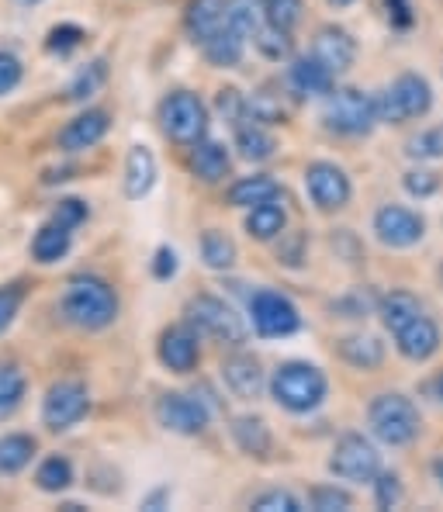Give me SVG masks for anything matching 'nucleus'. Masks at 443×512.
<instances>
[{
	"instance_id": "f257e3e1",
	"label": "nucleus",
	"mask_w": 443,
	"mask_h": 512,
	"mask_svg": "<svg viewBox=\"0 0 443 512\" xmlns=\"http://www.w3.org/2000/svg\"><path fill=\"white\" fill-rule=\"evenodd\" d=\"M59 315H63V322L84 329V333H101L118 319V295L101 277L80 274L66 284L63 298H59Z\"/></svg>"
},
{
	"instance_id": "f03ea898",
	"label": "nucleus",
	"mask_w": 443,
	"mask_h": 512,
	"mask_svg": "<svg viewBox=\"0 0 443 512\" xmlns=\"http://www.w3.org/2000/svg\"><path fill=\"white\" fill-rule=\"evenodd\" d=\"M329 381L326 374L315 364H305V360H288L274 371L270 378V395L281 409L295 412V416H305V412L319 409L326 402Z\"/></svg>"
},
{
	"instance_id": "7ed1b4c3",
	"label": "nucleus",
	"mask_w": 443,
	"mask_h": 512,
	"mask_svg": "<svg viewBox=\"0 0 443 512\" xmlns=\"http://www.w3.org/2000/svg\"><path fill=\"white\" fill-rule=\"evenodd\" d=\"M163 135L177 146H198L208 132V108L191 90H170L160 104Z\"/></svg>"
},
{
	"instance_id": "20e7f679",
	"label": "nucleus",
	"mask_w": 443,
	"mask_h": 512,
	"mask_svg": "<svg viewBox=\"0 0 443 512\" xmlns=\"http://www.w3.org/2000/svg\"><path fill=\"white\" fill-rule=\"evenodd\" d=\"M374 104H378V122L402 125L409 118H423L433 108V87L419 73H402L392 87L374 97Z\"/></svg>"
},
{
	"instance_id": "39448f33",
	"label": "nucleus",
	"mask_w": 443,
	"mask_h": 512,
	"mask_svg": "<svg viewBox=\"0 0 443 512\" xmlns=\"http://www.w3.org/2000/svg\"><path fill=\"white\" fill-rule=\"evenodd\" d=\"M184 315H187V326L198 336H212V340H219L225 346H239L246 340V322L236 315V308L225 305V301L215 295L191 298Z\"/></svg>"
},
{
	"instance_id": "423d86ee",
	"label": "nucleus",
	"mask_w": 443,
	"mask_h": 512,
	"mask_svg": "<svg viewBox=\"0 0 443 512\" xmlns=\"http://www.w3.org/2000/svg\"><path fill=\"white\" fill-rule=\"evenodd\" d=\"M367 419L374 436L388 447H405L419 433V412L405 395H378L367 409Z\"/></svg>"
},
{
	"instance_id": "0eeeda50",
	"label": "nucleus",
	"mask_w": 443,
	"mask_h": 512,
	"mask_svg": "<svg viewBox=\"0 0 443 512\" xmlns=\"http://www.w3.org/2000/svg\"><path fill=\"white\" fill-rule=\"evenodd\" d=\"M378 122V104L357 87H340L326 101V125L340 135H367Z\"/></svg>"
},
{
	"instance_id": "6e6552de",
	"label": "nucleus",
	"mask_w": 443,
	"mask_h": 512,
	"mask_svg": "<svg viewBox=\"0 0 443 512\" xmlns=\"http://www.w3.org/2000/svg\"><path fill=\"white\" fill-rule=\"evenodd\" d=\"M90 412V391L87 384L66 378V381H56L42 398V426L49 433H66L73 429Z\"/></svg>"
},
{
	"instance_id": "1a4fd4ad",
	"label": "nucleus",
	"mask_w": 443,
	"mask_h": 512,
	"mask_svg": "<svg viewBox=\"0 0 443 512\" xmlns=\"http://www.w3.org/2000/svg\"><path fill=\"white\" fill-rule=\"evenodd\" d=\"M250 315L253 329L264 340H284V336H295L302 329V315L291 305V298H284L281 291H257L250 298Z\"/></svg>"
},
{
	"instance_id": "9d476101",
	"label": "nucleus",
	"mask_w": 443,
	"mask_h": 512,
	"mask_svg": "<svg viewBox=\"0 0 443 512\" xmlns=\"http://www.w3.org/2000/svg\"><path fill=\"white\" fill-rule=\"evenodd\" d=\"M329 471L343 481L364 485V481H374L381 474V454L371 440H364V436H357V433H347L336 443L333 457H329Z\"/></svg>"
},
{
	"instance_id": "9b49d317",
	"label": "nucleus",
	"mask_w": 443,
	"mask_h": 512,
	"mask_svg": "<svg viewBox=\"0 0 443 512\" xmlns=\"http://www.w3.org/2000/svg\"><path fill=\"white\" fill-rule=\"evenodd\" d=\"M305 191H309L312 205L319 212H340V208H347L354 187H350V177L336 163L319 160L309 163V170H305Z\"/></svg>"
},
{
	"instance_id": "f8f14e48",
	"label": "nucleus",
	"mask_w": 443,
	"mask_h": 512,
	"mask_svg": "<svg viewBox=\"0 0 443 512\" xmlns=\"http://www.w3.org/2000/svg\"><path fill=\"white\" fill-rule=\"evenodd\" d=\"M156 419H160V426L170 429V433L198 436L201 429L208 426L212 412H208V405L201 402V398L184 395V391H167V395H160V402H156Z\"/></svg>"
},
{
	"instance_id": "ddd939ff",
	"label": "nucleus",
	"mask_w": 443,
	"mask_h": 512,
	"mask_svg": "<svg viewBox=\"0 0 443 512\" xmlns=\"http://www.w3.org/2000/svg\"><path fill=\"white\" fill-rule=\"evenodd\" d=\"M423 232H426V222L412 212V208L385 205L374 215V236L385 246H392V250H409V246H416L419 239H423Z\"/></svg>"
},
{
	"instance_id": "4468645a",
	"label": "nucleus",
	"mask_w": 443,
	"mask_h": 512,
	"mask_svg": "<svg viewBox=\"0 0 443 512\" xmlns=\"http://www.w3.org/2000/svg\"><path fill=\"white\" fill-rule=\"evenodd\" d=\"M108 128H111V115H108V111L87 108V111H80L73 122H66L63 128H59L56 146H59V153H66V156L87 153V149H94L97 142L108 135Z\"/></svg>"
},
{
	"instance_id": "2eb2a0df",
	"label": "nucleus",
	"mask_w": 443,
	"mask_h": 512,
	"mask_svg": "<svg viewBox=\"0 0 443 512\" xmlns=\"http://www.w3.org/2000/svg\"><path fill=\"white\" fill-rule=\"evenodd\" d=\"M160 364L174 374H191L201 360V346H198V333L191 326H174L160 336Z\"/></svg>"
},
{
	"instance_id": "dca6fc26",
	"label": "nucleus",
	"mask_w": 443,
	"mask_h": 512,
	"mask_svg": "<svg viewBox=\"0 0 443 512\" xmlns=\"http://www.w3.org/2000/svg\"><path fill=\"white\" fill-rule=\"evenodd\" d=\"M312 56L319 59L326 70L347 73L357 59V42H354V35L343 32V28H336V25L319 28V32H315V42H312Z\"/></svg>"
},
{
	"instance_id": "f3484780",
	"label": "nucleus",
	"mask_w": 443,
	"mask_h": 512,
	"mask_svg": "<svg viewBox=\"0 0 443 512\" xmlns=\"http://www.w3.org/2000/svg\"><path fill=\"white\" fill-rule=\"evenodd\" d=\"M222 381L236 398L253 402V398L264 391V371H260V360L250 357V353H236V357L222 360Z\"/></svg>"
},
{
	"instance_id": "a211bd4d",
	"label": "nucleus",
	"mask_w": 443,
	"mask_h": 512,
	"mask_svg": "<svg viewBox=\"0 0 443 512\" xmlns=\"http://www.w3.org/2000/svg\"><path fill=\"white\" fill-rule=\"evenodd\" d=\"M225 25H229V0H191L187 4L184 28L198 45H205Z\"/></svg>"
},
{
	"instance_id": "6ab92c4d",
	"label": "nucleus",
	"mask_w": 443,
	"mask_h": 512,
	"mask_svg": "<svg viewBox=\"0 0 443 512\" xmlns=\"http://www.w3.org/2000/svg\"><path fill=\"white\" fill-rule=\"evenodd\" d=\"M156 177H160V167H156V156L149 153L146 146H132L129 156H125V198L129 201H142L149 191L156 187Z\"/></svg>"
},
{
	"instance_id": "aec40b11",
	"label": "nucleus",
	"mask_w": 443,
	"mask_h": 512,
	"mask_svg": "<svg viewBox=\"0 0 443 512\" xmlns=\"http://www.w3.org/2000/svg\"><path fill=\"white\" fill-rule=\"evenodd\" d=\"M395 343H399L402 357L423 364V360H430L433 353L440 350V329H437V322H433V319L419 315V319L409 322L402 333H395Z\"/></svg>"
},
{
	"instance_id": "412c9836",
	"label": "nucleus",
	"mask_w": 443,
	"mask_h": 512,
	"mask_svg": "<svg viewBox=\"0 0 443 512\" xmlns=\"http://www.w3.org/2000/svg\"><path fill=\"white\" fill-rule=\"evenodd\" d=\"M333 80L336 73L326 70L315 56H302L291 63L288 70V87L302 97H319V94H333Z\"/></svg>"
},
{
	"instance_id": "4be33fe9",
	"label": "nucleus",
	"mask_w": 443,
	"mask_h": 512,
	"mask_svg": "<svg viewBox=\"0 0 443 512\" xmlns=\"http://www.w3.org/2000/svg\"><path fill=\"white\" fill-rule=\"evenodd\" d=\"M70 250H73V229L63 222H56V218H49V222L32 236V260L42 263V267L66 260Z\"/></svg>"
},
{
	"instance_id": "5701e85b",
	"label": "nucleus",
	"mask_w": 443,
	"mask_h": 512,
	"mask_svg": "<svg viewBox=\"0 0 443 512\" xmlns=\"http://www.w3.org/2000/svg\"><path fill=\"white\" fill-rule=\"evenodd\" d=\"M232 160L229 149L215 139H201L198 146H191V173L205 184H219V180L229 173Z\"/></svg>"
},
{
	"instance_id": "b1692460",
	"label": "nucleus",
	"mask_w": 443,
	"mask_h": 512,
	"mask_svg": "<svg viewBox=\"0 0 443 512\" xmlns=\"http://www.w3.org/2000/svg\"><path fill=\"white\" fill-rule=\"evenodd\" d=\"M281 198V184L274 177H243L229 187V205L236 208H257V205H267V201H277Z\"/></svg>"
},
{
	"instance_id": "393cba45",
	"label": "nucleus",
	"mask_w": 443,
	"mask_h": 512,
	"mask_svg": "<svg viewBox=\"0 0 443 512\" xmlns=\"http://www.w3.org/2000/svg\"><path fill=\"white\" fill-rule=\"evenodd\" d=\"M236 149L243 160L250 163H264L274 156L277 149V139L267 132L264 122H239L236 125Z\"/></svg>"
},
{
	"instance_id": "a878e982",
	"label": "nucleus",
	"mask_w": 443,
	"mask_h": 512,
	"mask_svg": "<svg viewBox=\"0 0 443 512\" xmlns=\"http://www.w3.org/2000/svg\"><path fill=\"white\" fill-rule=\"evenodd\" d=\"M243 42L246 39L236 32V28L225 25L205 45H201V52H205V59L212 66H219V70H232V66H239V59H243Z\"/></svg>"
},
{
	"instance_id": "bb28decb",
	"label": "nucleus",
	"mask_w": 443,
	"mask_h": 512,
	"mask_svg": "<svg viewBox=\"0 0 443 512\" xmlns=\"http://www.w3.org/2000/svg\"><path fill=\"white\" fill-rule=\"evenodd\" d=\"M232 440H236V447L243 450V454H250V457H267L270 447H274L267 423H264V419H257V416L232 419Z\"/></svg>"
},
{
	"instance_id": "cd10ccee",
	"label": "nucleus",
	"mask_w": 443,
	"mask_h": 512,
	"mask_svg": "<svg viewBox=\"0 0 443 512\" xmlns=\"http://www.w3.org/2000/svg\"><path fill=\"white\" fill-rule=\"evenodd\" d=\"M35 450H39V443H35V436H28V433L0 436V474H4V478L21 474L28 464H32Z\"/></svg>"
},
{
	"instance_id": "c85d7f7f",
	"label": "nucleus",
	"mask_w": 443,
	"mask_h": 512,
	"mask_svg": "<svg viewBox=\"0 0 443 512\" xmlns=\"http://www.w3.org/2000/svg\"><path fill=\"white\" fill-rule=\"evenodd\" d=\"M340 357L357 371H374L385 360V343L378 336H343L340 340Z\"/></svg>"
},
{
	"instance_id": "c756f323",
	"label": "nucleus",
	"mask_w": 443,
	"mask_h": 512,
	"mask_svg": "<svg viewBox=\"0 0 443 512\" xmlns=\"http://www.w3.org/2000/svg\"><path fill=\"white\" fill-rule=\"evenodd\" d=\"M284 229H288V212H284L277 201H267V205L250 208V215H246V232H250L253 239H260V243L277 239Z\"/></svg>"
},
{
	"instance_id": "7c9ffc66",
	"label": "nucleus",
	"mask_w": 443,
	"mask_h": 512,
	"mask_svg": "<svg viewBox=\"0 0 443 512\" xmlns=\"http://www.w3.org/2000/svg\"><path fill=\"white\" fill-rule=\"evenodd\" d=\"M28 395V378L18 364H0V423L14 416L21 409Z\"/></svg>"
},
{
	"instance_id": "2f4dec72",
	"label": "nucleus",
	"mask_w": 443,
	"mask_h": 512,
	"mask_svg": "<svg viewBox=\"0 0 443 512\" xmlns=\"http://www.w3.org/2000/svg\"><path fill=\"white\" fill-rule=\"evenodd\" d=\"M419 315H423V305H419L409 291H392V295L381 298V322H385V329H392V333H402Z\"/></svg>"
},
{
	"instance_id": "473e14b6",
	"label": "nucleus",
	"mask_w": 443,
	"mask_h": 512,
	"mask_svg": "<svg viewBox=\"0 0 443 512\" xmlns=\"http://www.w3.org/2000/svg\"><path fill=\"white\" fill-rule=\"evenodd\" d=\"M229 25L243 39H257L260 28L267 25V4L264 0H229Z\"/></svg>"
},
{
	"instance_id": "72a5a7b5",
	"label": "nucleus",
	"mask_w": 443,
	"mask_h": 512,
	"mask_svg": "<svg viewBox=\"0 0 443 512\" xmlns=\"http://www.w3.org/2000/svg\"><path fill=\"white\" fill-rule=\"evenodd\" d=\"M104 84H108V59H90L84 70H80L77 77L70 80V87H66V101L84 104V101H90V97H94Z\"/></svg>"
},
{
	"instance_id": "f704fd0d",
	"label": "nucleus",
	"mask_w": 443,
	"mask_h": 512,
	"mask_svg": "<svg viewBox=\"0 0 443 512\" xmlns=\"http://www.w3.org/2000/svg\"><path fill=\"white\" fill-rule=\"evenodd\" d=\"M73 485V464L66 461L63 454H52L35 468V488L39 492H49V495H59Z\"/></svg>"
},
{
	"instance_id": "c9c22d12",
	"label": "nucleus",
	"mask_w": 443,
	"mask_h": 512,
	"mask_svg": "<svg viewBox=\"0 0 443 512\" xmlns=\"http://www.w3.org/2000/svg\"><path fill=\"white\" fill-rule=\"evenodd\" d=\"M201 260L212 270H229L236 263V243L222 229H205L201 232Z\"/></svg>"
},
{
	"instance_id": "e433bc0d",
	"label": "nucleus",
	"mask_w": 443,
	"mask_h": 512,
	"mask_svg": "<svg viewBox=\"0 0 443 512\" xmlns=\"http://www.w3.org/2000/svg\"><path fill=\"white\" fill-rule=\"evenodd\" d=\"M84 39H87V32L80 25H56L45 35V52L63 59V56H70V52H77L80 45H84Z\"/></svg>"
},
{
	"instance_id": "4c0bfd02",
	"label": "nucleus",
	"mask_w": 443,
	"mask_h": 512,
	"mask_svg": "<svg viewBox=\"0 0 443 512\" xmlns=\"http://www.w3.org/2000/svg\"><path fill=\"white\" fill-rule=\"evenodd\" d=\"M257 49L264 52L267 59H274V63H281V59H288L291 56V49H295V45H291V32H284V28H277V25H267L260 28V35L257 39Z\"/></svg>"
},
{
	"instance_id": "58836bf2",
	"label": "nucleus",
	"mask_w": 443,
	"mask_h": 512,
	"mask_svg": "<svg viewBox=\"0 0 443 512\" xmlns=\"http://www.w3.org/2000/svg\"><path fill=\"white\" fill-rule=\"evenodd\" d=\"M284 104L277 94H270V90H257V94L250 97V118L253 122H264V125H281L284 122Z\"/></svg>"
},
{
	"instance_id": "ea45409f",
	"label": "nucleus",
	"mask_w": 443,
	"mask_h": 512,
	"mask_svg": "<svg viewBox=\"0 0 443 512\" xmlns=\"http://www.w3.org/2000/svg\"><path fill=\"white\" fill-rule=\"evenodd\" d=\"M215 108H219V115L236 128L239 122H246L250 118V97H243L236 87H225L219 90V101H215Z\"/></svg>"
},
{
	"instance_id": "a19ab883",
	"label": "nucleus",
	"mask_w": 443,
	"mask_h": 512,
	"mask_svg": "<svg viewBox=\"0 0 443 512\" xmlns=\"http://www.w3.org/2000/svg\"><path fill=\"white\" fill-rule=\"evenodd\" d=\"M264 4H267V21L284 28V32H291L302 21V0H264Z\"/></svg>"
},
{
	"instance_id": "79ce46f5",
	"label": "nucleus",
	"mask_w": 443,
	"mask_h": 512,
	"mask_svg": "<svg viewBox=\"0 0 443 512\" xmlns=\"http://www.w3.org/2000/svg\"><path fill=\"white\" fill-rule=\"evenodd\" d=\"M309 506L315 512H347L350 506H354V502H350V495L340 492L336 485H322V488H312Z\"/></svg>"
},
{
	"instance_id": "37998d69",
	"label": "nucleus",
	"mask_w": 443,
	"mask_h": 512,
	"mask_svg": "<svg viewBox=\"0 0 443 512\" xmlns=\"http://www.w3.org/2000/svg\"><path fill=\"white\" fill-rule=\"evenodd\" d=\"M409 156L416 160H443V128H426L409 139Z\"/></svg>"
},
{
	"instance_id": "c03bdc74",
	"label": "nucleus",
	"mask_w": 443,
	"mask_h": 512,
	"mask_svg": "<svg viewBox=\"0 0 443 512\" xmlns=\"http://www.w3.org/2000/svg\"><path fill=\"white\" fill-rule=\"evenodd\" d=\"M374 502H378V509H395L402 502V481L395 471H381L378 478H374Z\"/></svg>"
},
{
	"instance_id": "a18cd8bd",
	"label": "nucleus",
	"mask_w": 443,
	"mask_h": 512,
	"mask_svg": "<svg viewBox=\"0 0 443 512\" xmlns=\"http://www.w3.org/2000/svg\"><path fill=\"white\" fill-rule=\"evenodd\" d=\"M21 301H25V291H21L18 284H4V288H0V336H4L7 329H11V322L18 319Z\"/></svg>"
},
{
	"instance_id": "49530a36",
	"label": "nucleus",
	"mask_w": 443,
	"mask_h": 512,
	"mask_svg": "<svg viewBox=\"0 0 443 512\" xmlns=\"http://www.w3.org/2000/svg\"><path fill=\"white\" fill-rule=\"evenodd\" d=\"M253 509H260V512H302V502H298L291 492L270 488V492H264V495H257V499H253Z\"/></svg>"
},
{
	"instance_id": "de8ad7c7",
	"label": "nucleus",
	"mask_w": 443,
	"mask_h": 512,
	"mask_svg": "<svg viewBox=\"0 0 443 512\" xmlns=\"http://www.w3.org/2000/svg\"><path fill=\"white\" fill-rule=\"evenodd\" d=\"M277 260H281L284 267H302V263H305V236H302V232H281Z\"/></svg>"
},
{
	"instance_id": "09e8293b",
	"label": "nucleus",
	"mask_w": 443,
	"mask_h": 512,
	"mask_svg": "<svg viewBox=\"0 0 443 512\" xmlns=\"http://www.w3.org/2000/svg\"><path fill=\"white\" fill-rule=\"evenodd\" d=\"M405 191L412 198H430V194L440 191V177L433 170H409L405 173Z\"/></svg>"
},
{
	"instance_id": "8fccbe9b",
	"label": "nucleus",
	"mask_w": 443,
	"mask_h": 512,
	"mask_svg": "<svg viewBox=\"0 0 443 512\" xmlns=\"http://www.w3.org/2000/svg\"><path fill=\"white\" fill-rule=\"evenodd\" d=\"M21 77H25V70H21V59L14 56V52L0 49V97L11 94V90L21 84Z\"/></svg>"
},
{
	"instance_id": "3c124183",
	"label": "nucleus",
	"mask_w": 443,
	"mask_h": 512,
	"mask_svg": "<svg viewBox=\"0 0 443 512\" xmlns=\"http://www.w3.org/2000/svg\"><path fill=\"white\" fill-rule=\"evenodd\" d=\"M49 218H56V222H63V225H70V229H77V225H84V218H87V205L80 198H63L56 208H52Z\"/></svg>"
},
{
	"instance_id": "603ef678",
	"label": "nucleus",
	"mask_w": 443,
	"mask_h": 512,
	"mask_svg": "<svg viewBox=\"0 0 443 512\" xmlns=\"http://www.w3.org/2000/svg\"><path fill=\"white\" fill-rule=\"evenodd\" d=\"M177 274V253L170 246H160L153 256V277L156 281H170Z\"/></svg>"
},
{
	"instance_id": "864d4df0",
	"label": "nucleus",
	"mask_w": 443,
	"mask_h": 512,
	"mask_svg": "<svg viewBox=\"0 0 443 512\" xmlns=\"http://www.w3.org/2000/svg\"><path fill=\"white\" fill-rule=\"evenodd\" d=\"M388 14L395 18V25H409L412 14H409V0H388Z\"/></svg>"
},
{
	"instance_id": "5fc2aeb1",
	"label": "nucleus",
	"mask_w": 443,
	"mask_h": 512,
	"mask_svg": "<svg viewBox=\"0 0 443 512\" xmlns=\"http://www.w3.org/2000/svg\"><path fill=\"white\" fill-rule=\"evenodd\" d=\"M170 502V488H156L153 495H146L142 499V509H163Z\"/></svg>"
},
{
	"instance_id": "6e6d98bb",
	"label": "nucleus",
	"mask_w": 443,
	"mask_h": 512,
	"mask_svg": "<svg viewBox=\"0 0 443 512\" xmlns=\"http://www.w3.org/2000/svg\"><path fill=\"white\" fill-rule=\"evenodd\" d=\"M426 391H430V398H437V402L443 405V371L430 384H426Z\"/></svg>"
},
{
	"instance_id": "4d7b16f0",
	"label": "nucleus",
	"mask_w": 443,
	"mask_h": 512,
	"mask_svg": "<svg viewBox=\"0 0 443 512\" xmlns=\"http://www.w3.org/2000/svg\"><path fill=\"white\" fill-rule=\"evenodd\" d=\"M433 481H437V485L443 488V457H437V461H433Z\"/></svg>"
},
{
	"instance_id": "13d9d810",
	"label": "nucleus",
	"mask_w": 443,
	"mask_h": 512,
	"mask_svg": "<svg viewBox=\"0 0 443 512\" xmlns=\"http://www.w3.org/2000/svg\"><path fill=\"white\" fill-rule=\"evenodd\" d=\"M329 4H333V7H350L354 0H329Z\"/></svg>"
},
{
	"instance_id": "bf43d9fd",
	"label": "nucleus",
	"mask_w": 443,
	"mask_h": 512,
	"mask_svg": "<svg viewBox=\"0 0 443 512\" xmlns=\"http://www.w3.org/2000/svg\"><path fill=\"white\" fill-rule=\"evenodd\" d=\"M18 4H25V7H32V4H42V0H18Z\"/></svg>"
}]
</instances>
